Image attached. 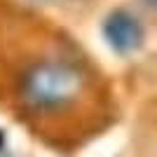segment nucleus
I'll list each match as a JSON object with an SVG mask.
<instances>
[{"instance_id":"nucleus-2","label":"nucleus","mask_w":157,"mask_h":157,"mask_svg":"<svg viewBox=\"0 0 157 157\" xmlns=\"http://www.w3.org/2000/svg\"><path fill=\"white\" fill-rule=\"evenodd\" d=\"M103 38L113 52L117 54H131L143 45L145 28L136 14L127 10H113L103 19Z\"/></svg>"},{"instance_id":"nucleus-1","label":"nucleus","mask_w":157,"mask_h":157,"mask_svg":"<svg viewBox=\"0 0 157 157\" xmlns=\"http://www.w3.org/2000/svg\"><path fill=\"white\" fill-rule=\"evenodd\" d=\"M89 89V73L75 59L45 56L26 63L17 75L14 96L31 115H59L78 105Z\"/></svg>"}]
</instances>
